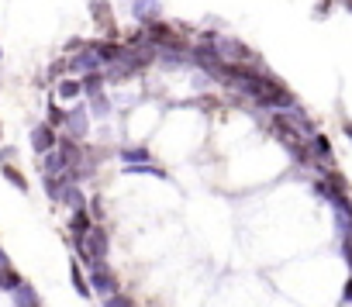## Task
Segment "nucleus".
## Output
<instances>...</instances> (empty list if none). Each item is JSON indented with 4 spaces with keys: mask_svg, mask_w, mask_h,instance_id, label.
I'll use <instances>...</instances> for the list:
<instances>
[{
    "mask_svg": "<svg viewBox=\"0 0 352 307\" xmlns=\"http://www.w3.org/2000/svg\"><path fill=\"white\" fill-rule=\"evenodd\" d=\"M107 249H111V235H107V228H100V225H94L90 235H87L83 242H76V252H80L83 266L104 262V259H107Z\"/></svg>",
    "mask_w": 352,
    "mask_h": 307,
    "instance_id": "obj_1",
    "label": "nucleus"
},
{
    "mask_svg": "<svg viewBox=\"0 0 352 307\" xmlns=\"http://www.w3.org/2000/svg\"><path fill=\"white\" fill-rule=\"evenodd\" d=\"M87 283H90V290H97V293H104V297H111V293L121 290V286H118V276H114V269H111L107 262H94Z\"/></svg>",
    "mask_w": 352,
    "mask_h": 307,
    "instance_id": "obj_2",
    "label": "nucleus"
},
{
    "mask_svg": "<svg viewBox=\"0 0 352 307\" xmlns=\"http://www.w3.org/2000/svg\"><path fill=\"white\" fill-rule=\"evenodd\" d=\"M100 66H104V62L97 59V52H94V45H87V49H83L80 56H73V59L66 62V69H69L73 76H80V73H83V76H87V73H97Z\"/></svg>",
    "mask_w": 352,
    "mask_h": 307,
    "instance_id": "obj_3",
    "label": "nucleus"
},
{
    "mask_svg": "<svg viewBox=\"0 0 352 307\" xmlns=\"http://www.w3.org/2000/svg\"><path fill=\"white\" fill-rule=\"evenodd\" d=\"M90 228H94V218H90V211H87V207L73 211V218H69V235H73V245H76V242H83V238L90 235Z\"/></svg>",
    "mask_w": 352,
    "mask_h": 307,
    "instance_id": "obj_4",
    "label": "nucleus"
},
{
    "mask_svg": "<svg viewBox=\"0 0 352 307\" xmlns=\"http://www.w3.org/2000/svg\"><path fill=\"white\" fill-rule=\"evenodd\" d=\"M32 145H35V152H38V156H49V152L56 148V131H52L49 124L35 128V131H32Z\"/></svg>",
    "mask_w": 352,
    "mask_h": 307,
    "instance_id": "obj_5",
    "label": "nucleus"
},
{
    "mask_svg": "<svg viewBox=\"0 0 352 307\" xmlns=\"http://www.w3.org/2000/svg\"><path fill=\"white\" fill-rule=\"evenodd\" d=\"M155 14H159V0H135V18L145 21V28L159 21Z\"/></svg>",
    "mask_w": 352,
    "mask_h": 307,
    "instance_id": "obj_6",
    "label": "nucleus"
},
{
    "mask_svg": "<svg viewBox=\"0 0 352 307\" xmlns=\"http://www.w3.org/2000/svg\"><path fill=\"white\" fill-rule=\"evenodd\" d=\"M66 124H69V131H73L69 138H80V135H87V128H90V114H87L83 107H76V111H69V121H66Z\"/></svg>",
    "mask_w": 352,
    "mask_h": 307,
    "instance_id": "obj_7",
    "label": "nucleus"
},
{
    "mask_svg": "<svg viewBox=\"0 0 352 307\" xmlns=\"http://www.w3.org/2000/svg\"><path fill=\"white\" fill-rule=\"evenodd\" d=\"M14 307H42V300H38V293H35L28 283H21V286L14 290Z\"/></svg>",
    "mask_w": 352,
    "mask_h": 307,
    "instance_id": "obj_8",
    "label": "nucleus"
},
{
    "mask_svg": "<svg viewBox=\"0 0 352 307\" xmlns=\"http://www.w3.org/2000/svg\"><path fill=\"white\" fill-rule=\"evenodd\" d=\"M311 148H314V159H321V163L331 159V141H328V135H311Z\"/></svg>",
    "mask_w": 352,
    "mask_h": 307,
    "instance_id": "obj_9",
    "label": "nucleus"
},
{
    "mask_svg": "<svg viewBox=\"0 0 352 307\" xmlns=\"http://www.w3.org/2000/svg\"><path fill=\"white\" fill-rule=\"evenodd\" d=\"M104 80H107L104 73H87V76L80 80V87H83V93H87V97H100V87H104Z\"/></svg>",
    "mask_w": 352,
    "mask_h": 307,
    "instance_id": "obj_10",
    "label": "nucleus"
},
{
    "mask_svg": "<svg viewBox=\"0 0 352 307\" xmlns=\"http://www.w3.org/2000/svg\"><path fill=\"white\" fill-rule=\"evenodd\" d=\"M69 280H73V290L80 293V297H90L94 290H90V283H87V276H83V269H80V262H73L69 266Z\"/></svg>",
    "mask_w": 352,
    "mask_h": 307,
    "instance_id": "obj_11",
    "label": "nucleus"
},
{
    "mask_svg": "<svg viewBox=\"0 0 352 307\" xmlns=\"http://www.w3.org/2000/svg\"><path fill=\"white\" fill-rule=\"evenodd\" d=\"M83 93V87H80V80H63L59 83V97H66V100H73V97H80Z\"/></svg>",
    "mask_w": 352,
    "mask_h": 307,
    "instance_id": "obj_12",
    "label": "nucleus"
},
{
    "mask_svg": "<svg viewBox=\"0 0 352 307\" xmlns=\"http://www.w3.org/2000/svg\"><path fill=\"white\" fill-rule=\"evenodd\" d=\"M66 121H69V114H66L63 107H56V104H52V107H49V128L56 131V128H63Z\"/></svg>",
    "mask_w": 352,
    "mask_h": 307,
    "instance_id": "obj_13",
    "label": "nucleus"
},
{
    "mask_svg": "<svg viewBox=\"0 0 352 307\" xmlns=\"http://www.w3.org/2000/svg\"><path fill=\"white\" fill-rule=\"evenodd\" d=\"M4 177H8V183H14L21 194H28V180H25V177H21L14 166H4Z\"/></svg>",
    "mask_w": 352,
    "mask_h": 307,
    "instance_id": "obj_14",
    "label": "nucleus"
},
{
    "mask_svg": "<svg viewBox=\"0 0 352 307\" xmlns=\"http://www.w3.org/2000/svg\"><path fill=\"white\" fill-rule=\"evenodd\" d=\"M104 307H135V300L128 297V293H111V297H104Z\"/></svg>",
    "mask_w": 352,
    "mask_h": 307,
    "instance_id": "obj_15",
    "label": "nucleus"
},
{
    "mask_svg": "<svg viewBox=\"0 0 352 307\" xmlns=\"http://www.w3.org/2000/svg\"><path fill=\"white\" fill-rule=\"evenodd\" d=\"M121 156H124L128 163H135V159H142V163H145V159H148V148H124Z\"/></svg>",
    "mask_w": 352,
    "mask_h": 307,
    "instance_id": "obj_16",
    "label": "nucleus"
},
{
    "mask_svg": "<svg viewBox=\"0 0 352 307\" xmlns=\"http://www.w3.org/2000/svg\"><path fill=\"white\" fill-rule=\"evenodd\" d=\"M94 111H97V114H107V111H111V104L104 100V93H100V97H94Z\"/></svg>",
    "mask_w": 352,
    "mask_h": 307,
    "instance_id": "obj_17",
    "label": "nucleus"
},
{
    "mask_svg": "<svg viewBox=\"0 0 352 307\" xmlns=\"http://www.w3.org/2000/svg\"><path fill=\"white\" fill-rule=\"evenodd\" d=\"M342 252H345V262H349V269H352V238L342 242Z\"/></svg>",
    "mask_w": 352,
    "mask_h": 307,
    "instance_id": "obj_18",
    "label": "nucleus"
},
{
    "mask_svg": "<svg viewBox=\"0 0 352 307\" xmlns=\"http://www.w3.org/2000/svg\"><path fill=\"white\" fill-rule=\"evenodd\" d=\"M345 300H349V304H352V280H349V283H345Z\"/></svg>",
    "mask_w": 352,
    "mask_h": 307,
    "instance_id": "obj_19",
    "label": "nucleus"
},
{
    "mask_svg": "<svg viewBox=\"0 0 352 307\" xmlns=\"http://www.w3.org/2000/svg\"><path fill=\"white\" fill-rule=\"evenodd\" d=\"M345 135H349V138H352V121H345Z\"/></svg>",
    "mask_w": 352,
    "mask_h": 307,
    "instance_id": "obj_20",
    "label": "nucleus"
},
{
    "mask_svg": "<svg viewBox=\"0 0 352 307\" xmlns=\"http://www.w3.org/2000/svg\"><path fill=\"white\" fill-rule=\"evenodd\" d=\"M345 8H349V11H352V0H345Z\"/></svg>",
    "mask_w": 352,
    "mask_h": 307,
    "instance_id": "obj_21",
    "label": "nucleus"
},
{
    "mask_svg": "<svg viewBox=\"0 0 352 307\" xmlns=\"http://www.w3.org/2000/svg\"><path fill=\"white\" fill-rule=\"evenodd\" d=\"M0 56H4V52H0Z\"/></svg>",
    "mask_w": 352,
    "mask_h": 307,
    "instance_id": "obj_22",
    "label": "nucleus"
}]
</instances>
